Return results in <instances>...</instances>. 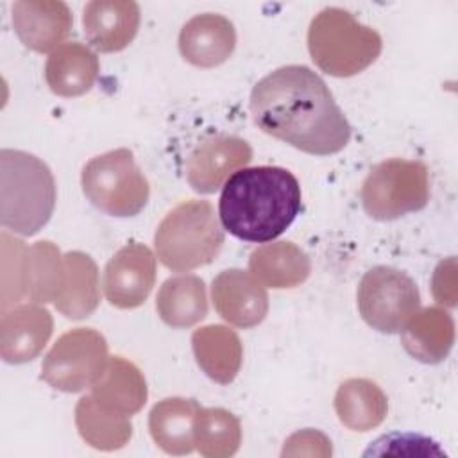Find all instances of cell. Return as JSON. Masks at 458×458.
I'll return each mask as SVG.
<instances>
[{"label":"cell","instance_id":"obj_28","mask_svg":"<svg viewBox=\"0 0 458 458\" xmlns=\"http://www.w3.org/2000/svg\"><path fill=\"white\" fill-rule=\"evenodd\" d=\"M63 276V256L52 242H38L27 249L25 301L34 304L54 302Z\"/></svg>","mask_w":458,"mask_h":458},{"label":"cell","instance_id":"obj_15","mask_svg":"<svg viewBox=\"0 0 458 458\" xmlns=\"http://www.w3.org/2000/svg\"><path fill=\"white\" fill-rule=\"evenodd\" d=\"M86 39L98 52H120L136 36L140 7L132 0H93L84 7Z\"/></svg>","mask_w":458,"mask_h":458},{"label":"cell","instance_id":"obj_16","mask_svg":"<svg viewBox=\"0 0 458 458\" xmlns=\"http://www.w3.org/2000/svg\"><path fill=\"white\" fill-rule=\"evenodd\" d=\"M234 47V27L222 14H197L182 25L179 34V50L182 57L200 68H213L225 63Z\"/></svg>","mask_w":458,"mask_h":458},{"label":"cell","instance_id":"obj_10","mask_svg":"<svg viewBox=\"0 0 458 458\" xmlns=\"http://www.w3.org/2000/svg\"><path fill=\"white\" fill-rule=\"evenodd\" d=\"M156 283V256L140 243L123 245L104 268V293L120 310L141 306Z\"/></svg>","mask_w":458,"mask_h":458},{"label":"cell","instance_id":"obj_13","mask_svg":"<svg viewBox=\"0 0 458 458\" xmlns=\"http://www.w3.org/2000/svg\"><path fill=\"white\" fill-rule=\"evenodd\" d=\"M72 13L64 2L20 0L13 5V27L20 41L34 52H54L72 30Z\"/></svg>","mask_w":458,"mask_h":458},{"label":"cell","instance_id":"obj_18","mask_svg":"<svg viewBox=\"0 0 458 458\" xmlns=\"http://www.w3.org/2000/svg\"><path fill=\"white\" fill-rule=\"evenodd\" d=\"M100 301L98 268L95 261L81 252L72 250L63 256L61 286L54 299L57 311L68 318L89 317Z\"/></svg>","mask_w":458,"mask_h":458},{"label":"cell","instance_id":"obj_23","mask_svg":"<svg viewBox=\"0 0 458 458\" xmlns=\"http://www.w3.org/2000/svg\"><path fill=\"white\" fill-rule=\"evenodd\" d=\"M249 272L267 288H293L311 272L310 258L292 242L265 243L249 258Z\"/></svg>","mask_w":458,"mask_h":458},{"label":"cell","instance_id":"obj_30","mask_svg":"<svg viewBox=\"0 0 458 458\" xmlns=\"http://www.w3.org/2000/svg\"><path fill=\"white\" fill-rule=\"evenodd\" d=\"M454 258H449L447 261H442L435 268L433 276V295L437 302L445 306L456 304V277H454Z\"/></svg>","mask_w":458,"mask_h":458},{"label":"cell","instance_id":"obj_6","mask_svg":"<svg viewBox=\"0 0 458 458\" xmlns=\"http://www.w3.org/2000/svg\"><path fill=\"white\" fill-rule=\"evenodd\" d=\"M88 200L111 216H134L148 202L150 188L129 148L91 157L81 174Z\"/></svg>","mask_w":458,"mask_h":458},{"label":"cell","instance_id":"obj_21","mask_svg":"<svg viewBox=\"0 0 458 458\" xmlns=\"http://www.w3.org/2000/svg\"><path fill=\"white\" fill-rule=\"evenodd\" d=\"M91 395L102 406L131 417L147 403V383L141 370L132 361L113 356L91 386Z\"/></svg>","mask_w":458,"mask_h":458},{"label":"cell","instance_id":"obj_27","mask_svg":"<svg viewBox=\"0 0 458 458\" xmlns=\"http://www.w3.org/2000/svg\"><path fill=\"white\" fill-rule=\"evenodd\" d=\"M195 449L208 458L233 456L242 444L240 420L224 408H199L193 428Z\"/></svg>","mask_w":458,"mask_h":458},{"label":"cell","instance_id":"obj_1","mask_svg":"<svg viewBox=\"0 0 458 458\" xmlns=\"http://www.w3.org/2000/svg\"><path fill=\"white\" fill-rule=\"evenodd\" d=\"M254 123L306 154L329 156L351 140V125L318 73L304 64L281 66L250 91Z\"/></svg>","mask_w":458,"mask_h":458},{"label":"cell","instance_id":"obj_3","mask_svg":"<svg viewBox=\"0 0 458 458\" xmlns=\"http://www.w3.org/2000/svg\"><path fill=\"white\" fill-rule=\"evenodd\" d=\"M55 208V181L36 156L0 150V222L14 234L32 236L50 220Z\"/></svg>","mask_w":458,"mask_h":458},{"label":"cell","instance_id":"obj_7","mask_svg":"<svg viewBox=\"0 0 458 458\" xmlns=\"http://www.w3.org/2000/svg\"><path fill=\"white\" fill-rule=\"evenodd\" d=\"M429 200V175L422 161L392 157L372 166L361 184V204L374 220H395L420 211Z\"/></svg>","mask_w":458,"mask_h":458},{"label":"cell","instance_id":"obj_24","mask_svg":"<svg viewBox=\"0 0 458 458\" xmlns=\"http://www.w3.org/2000/svg\"><path fill=\"white\" fill-rule=\"evenodd\" d=\"M335 411L345 428L352 431H369L385 420L388 403L386 395L374 381L351 377L336 390Z\"/></svg>","mask_w":458,"mask_h":458},{"label":"cell","instance_id":"obj_26","mask_svg":"<svg viewBox=\"0 0 458 458\" xmlns=\"http://www.w3.org/2000/svg\"><path fill=\"white\" fill-rule=\"evenodd\" d=\"M75 424L86 444L100 451L123 447L132 435L131 417L102 406L91 394L79 399L75 406Z\"/></svg>","mask_w":458,"mask_h":458},{"label":"cell","instance_id":"obj_29","mask_svg":"<svg viewBox=\"0 0 458 458\" xmlns=\"http://www.w3.org/2000/svg\"><path fill=\"white\" fill-rule=\"evenodd\" d=\"M2 242V311L25 301V258L27 245L9 236L5 231Z\"/></svg>","mask_w":458,"mask_h":458},{"label":"cell","instance_id":"obj_22","mask_svg":"<svg viewBox=\"0 0 458 458\" xmlns=\"http://www.w3.org/2000/svg\"><path fill=\"white\" fill-rule=\"evenodd\" d=\"M191 347L199 367L216 383H231L242 365L243 349L238 335L220 324L197 329L191 335Z\"/></svg>","mask_w":458,"mask_h":458},{"label":"cell","instance_id":"obj_5","mask_svg":"<svg viewBox=\"0 0 458 458\" xmlns=\"http://www.w3.org/2000/svg\"><path fill=\"white\" fill-rule=\"evenodd\" d=\"M381 48V36L374 29L338 7L322 9L308 29V50L313 63L335 77L363 72L377 59Z\"/></svg>","mask_w":458,"mask_h":458},{"label":"cell","instance_id":"obj_19","mask_svg":"<svg viewBox=\"0 0 458 458\" xmlns=\"http://www.w3.org/2000/svg\"><path fill=\"white\" fill-rule=\"evenodd\" d=\"M403 347L422 363L445 360L454 344V320L438 306L417 311L399 331Z\"/></svg>","mask_w":458,"mask_h":458},{"label":"cell","instance_id":"obj_4","mask_svg":"<svg viewBox=\"0 0 458 458\" xmlns=\"http://www.w3.org/2000/svg\"><path fill=\"white\" fill-rule=\"evenodd\" d=\"M224 245V227L211 202L190 199L170 209L154 234L159 261L174 272L211 263Z\"/></svg>","mask_w":458,"mask_h":458},{"label":"cell","instance_id":"obj_20","mask_svg":"<svg viewBox=\"0 0 458 458\" xmlns=\"http://www.w3.org/2000/svg\"><path fill=\"white\" fill-rule=\"evenodd\" d=\"M200 404L195 399L166 397L152 406L148 431L159 449L168 454H188L195 449L193 428Z\"/></svg>","mask_w":458,"mask_h":458},{"label":"cell","instance_id":"obj_12","mask_svg":"<svg viewBox=\"0 0 458 458\" xmlns=\"http://www.w3.org/2000/svg\"><path fill=\"white\" fill-rule=\"evenodd\" d=\"M211 299L218 315L242 329L258 326L268 311L265 286L250 272L240 268L224 270L213 279Z\"/></svg>","mask_w":458,"mask_h":458},{"label":"cell","instance_id":"obj_17","mask_svg":"<svg viewBox=\"0 0 458 458\" xmlns=\"http://www.w3.org/2000/svg\"><path fill=\"white\" fill-rule=\"evenodd\" d=\"M100 72L97 54L79 43L68 41L50 52L45 64V81L59 97H79L91 89Z\"/></svg>","mask_w":458,"mask_h":458},{"label":"cell","instance_id":"obj_11","mask_svg":"<svg viewBox=\"0 0 458 458\" xmlns=\"http://www.w3.org/2000/svg\"><path fill=\"white\" fill-rule=\"evenodd\" d=\"M252 159L249 143L236 136H213L188 157L186 179L199 193H215L224 182Z\"/></svg>","mask_w":458,"mask_h":458},{"label":"cell","instance_id":"obj_8","mask_svg":"<svg viewBox=\"0 0 458 458\" xmlns=\"http://www.w3.org/2000/svg\"><path fill=\"white\" fill-rule=\"evenodd\" d=\"M361 318L379 333H399L420 308L415 281L399 268L377 265L367 270L358 284Z\"/></svg>","mask_w":458,"mask_h":458},{"label":"cell","instance_id":"obj_14","mask_svg":"<svg viewBox=\"0 0 458 458\" xmlns=\"http://www.w3.org/2000/svg\"><path fill=\"white\" fill-rule=\"evenodd\" d=\"M54 329L48 310L39 304H18L2 311L0 354L7 363L34 360L47 345Z\"/></svg>","mask_w":458,"mask_h":458},{"label":"cell","instance_id":"obj_9","mask_svg":"<svg viewBox=\"0 0 458 458\" xmlns=\"http://www.w3.org/2000/svg\"><path fill=\"white\" fill-rule=\"evenodd\" d=\"M107 344L93 327H75L57 338L41 363V377L55 390L91 388L106 369Z\"/></svg>","mask_w":458,"mask_h":458},{"label":"cell","instance_id":"obj_2","mask_svg":"<svg viewBox=\"0 0 458 458\" xmlns=\"http://www.w3.org/2000/svg\"><path fill=\"white\" fill-rule=\"evenodd\" d=\"M302 206L297 177L281 166L236 170L222 186L220 224L243 242L265 243L283 234Z\"/></svg>","mask_w":458,"mask_h":458},{"label":"cell","instance_id":"obj_25","mask_svg":"<svg viewBox=\"0 0 458 458\" xmlns=\"http://www.w3.org/2000/svg\"><path fill=\"white\" fill-rule=\"evenodd\" d=\"M159 318L170 327H191L208 315L206 284L197 276L168 277L156 297Z\"/></svg>","mask_w":458,"mask_h":458}]
</instances>
